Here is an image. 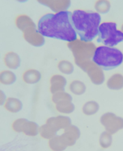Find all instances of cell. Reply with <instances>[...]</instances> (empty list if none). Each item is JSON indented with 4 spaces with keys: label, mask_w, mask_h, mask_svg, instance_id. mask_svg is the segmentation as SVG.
<instances>
[{
    "label": "cell",
    "mask_w": 123,
    "mask_h": 151,
    "mask_svg": "<svg viewBox=\"0 0 123 151\" xmlns=\"http://www.w3.org/2000/svg\"><path fill=\"white\" fill-rule=\"evenodd\" d=\"M93 61L103 70H110L122 64L123 54L116 48L100 46L94 52Z\"/></svg>",
    "instance_id": "obj_3"
},
{
    "label": "cell",
    "mask_w": 123,
    "mask_h": 151,
    "mask_svg": "<svg viewBox=\"0 0 123 151\" xmlns=\"http://www.w3.org/2000/svg\"><path fill=\"white\" fill-rule=\"evenodd\" d=\"M112 140L110 135L108 134H103L100 138V146L103 149L109 148L112 145Z\"/></svg>",
    "instance_id": "obj_6"
},
{
    "label": "cell",
    "mask_w": 123,
    "mask_h": 151,
    "mask_svg": "<svg viewBox=\"0 0 123 151\" xmlns=\"http://www.w3.org/2000/svg\"><path fill=\"white\" fill-rule=\"evenodd\" d=\"M101 16L96 12L75 10L72 22L75 31L82 41L91 42L99 35Z\"/></svg>",
    "instance_id": "obj_2"
},
{
    "label": "cell",
    "mask_w": 123,
    "mask_h": 151,
    "mask_svg": "<svg viewBox=\"0 0 123 151\" xmlns=\"http://www.w3.org/2000/svg\"><path fill=\"white\" fill-rule=\"evenodd\" d=\"M78 137V134L68 133L61 137L52 138L49 142V147L52 151H64L68 147L73 146Z\"/></svg>",
    "instance_id": "obj_5"
},
{
    "label": "cell",
    "mask_w": 123,
    "mask_h": 151,
    "mask_svg": "<svg viewBox=\"0 0 123 151\" xmlns=\"http://www.w3.org/2000/svg\"><path fill=\"white\" fill-rule=\"evenodd\" d=\"M72 14L68 11L46 14L38 22L37 32L42 35L67 42L77 39V33L72 22Z\"/></svg>",
    "instance_id": "obj_1"
},
{
    "label": "cell",
    "mask_w": 123,
    "mask_h": 151,
    "mask_svg": "<svg viewBox=\"0 0 123 151\" xmlns=\"http://www.w3.org/2000/svg\"><path fill=\"white\" fill-rule=\"evenodd\" d=\"M97 42L103 44L105 46L112 47L123 42V32L117 29L115 23H102L99 27Z\"/></svg>",
    "instance_id": "obj_4"
}]
</instances>
